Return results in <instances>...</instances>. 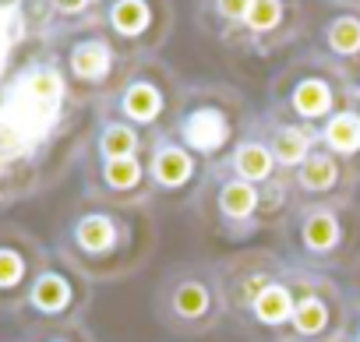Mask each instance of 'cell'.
<instances>
[{
    "label": "cell",
    "mask_w": 360,
    "mask_h": 342,
    "mask_svg": "<svg viewBox=\"0 0 360 342\" xmlns=\"http://www.w3.org/2000/svg\"><path fill=\"white\" fill-rule=\"evenodd\" d=\"M110 64H113V53L103 39H82L68 53V71L75 81H103L110 74Z\"/></svg>",
    "instance_id": "obj_1"
},
{
    "label": "cell",
    "mask_w": 360,
    "mask_h": 342,
    "mask_svg": "<svg viewBox=\"0 0 360 342\" xmlns=\"http://www.w3.org/2000/svg\"><path fill=\"white\" fill-rule=\"evenodd\" d=\"M226 134H230V127H226L223 113H216V110H198V113H191V117L184 120V138H188V145H195V148H202V152L219 148V145L226 141Z\"/></svg>",
    "instance_id": "obj_2"
},
{
    "label": "cell",
    "mask_w": 360,
    "mask_h": 342,
    "mask_svg": "<svg viewBox=\"0 0 360 342\" xmlns=\"http://www.w3.org/2000/svg\"><path fill=\"white\" fill-rule=\"evenodd\" d=\"M32 307L43 310V314H60L68 303H71V286L64 275L57 272H43L36 282H32V293H29Z\"/></svg>",
    "instance_id": "obj_3"
},
{
    "label": "cell",
    "mask_w": 360,
    "mask_h": 342,
    "mask_svg": "<svg viewBox=\"0 0 360 342\" xmlns=\"http://www.w3.org/2000/svg\"><path fill=\"white\" fill-rule=\"evenodd\" d=\"M75 240H78L82 251H89V254H103V251L113 247V240H117V226H113L106 216H85V219H78V226H75Z\"/></svg>",
    "instance_id": "obj_4"
},
{
    "label": "cell",
    "mask_w": 360,
    "mask_h": 342,
    "mask_svg": "<svg viewBox=\"0 0 360 342\" xmlns=\"http://www.w3.org/2000/svg\"><path fill=\"white\" fill-rule=\"evenodd\" d=\"M120 106H124V113H127L131 120L148 124V120L159 113L162 99H159V92H155L148 81H134V85H127V92L120 96Z\"/></svg>",
    "instance_id": "obj_5"
},
{
    "label": "cell",
    "mask_w": 360,
    "mask_h": 342,
    "mask_svg": "<svg viewBox=\"0 0 360 342\" xmlns=\"http://www.w3.org/2000/svg\"><path fill=\"white\" fill-rule=\"evenodd\" d=\"M152 169H155V180L159 184L176 188V184H184L191 177V155H184L180 148H159Z\"/></svg>",
    "instance_id": "obj_6"
},
{
    "label": "cell",
    "mask_w": 360,
    "mask_h": 342,
    "mask_svg": "<svg viewBox=\"0 0 360 342\" xmlns=\"http://www.w3.org/2000/svg\"><path fill=\"white\" fill-rule=\"evenodd\" d=\"M29 275V258L22 247L0 240V293H15Z\"/></svg>",
    "instance_id": "obj_7"
},
{
    "label": "cell",
    "mask_w": 360,
    "mask_h": 342,
    "mask_svg": "<svg viewBox=\"0 0 360 342\" xmlns=\"http://www.w3.org/2000/svg\"><path fill=\"white\" fill-rule=\"evenodd\" d=\"M110 25H113L120 36H138V32H145V25H148L145 0H117L113 11H110Z\"/></svg>",
    "instance_id": "obj_8"
},
{
    "label": "cell",
    "mask_w": 360,
    "mask_h": 342,
    "mask_svg": "<svg viewBox=\"0 0 360 342\" xmlns=\"http://www.w3.org/2000/svg\"><path fill=\"white\" fill-rule=\"evenodd\" d=\"M255 314H258L262 321H269V324L286 321V317L293 314V300H290V293H286L283 286H265V289L255 296Z\"/></svg>",
    "instance_id": "obj_9"
},
{
    "label": "cell",
    "mask_w": 360,
    "mask_h": 342,
    "mask_svg": "<svg viewBox=\"0 0 360 342\" xmlns=\"http://www.w3.org/2000/svg\"><path fill=\"white\" fill-rule=\"evenodd\" d=\"M134 145H138V134L124 124H106L103 134H99V152L103 159H131L134 155Z\"/></svg>",
    "instance_id": "obj_10"
},
{
    "label": "cell",
    "mask_w": 360,
    "mask_h": 342,
    "mask_svg": "<svg viewBox=\"0 0 360 342\" xmlns=\"http://www.w3.org/2000/svg\"><path fill=\"white\" fill-rule=\"evenodd\" d=\"M219 205H223V212H226L230 219H244V216H251V212H255L258 195H255V188H251L248 180H233V184H226V188H223Z\"/></svg>",
    "instance_id": "obj_11"
},
{
    "label": "cell",
    "mask_w": 360,
    "mask_h": 342,
    "mask_svg": "<svg viewBox=\"0 0 360 342\" xmlns=\"http://www.w3.org/2000/svg\"><path fill=\"white\" fill-rule=\"evenodd\" d=\"M325 138H328V145H332L335 152H356V148H360V117L339 113V117L328 124Z\"/></svg>",
    "instance_id": "obj_12"
},
{
    "label": "cell",
    "mask_w": 360,
    "mask_h": 342,
    "mask_svg": "<svg viewBox=\"0 0 360 342\" xmlns=\"http://www.w3.org/2000/svg\"><path fill=\"white\" fill-rule=\"evenodd\" d=\"M272 159L276 155H269V148H262V145H240L237 148V169L248 177V180H265L269 173H272Z\"/></svg>",
    "instance_id": "obj_13"
},
{
    "label": "cell",
    "mask_w": 360,
    "mask_h": 342,
    "mask_svg": "<svg viewBox=\"0 0 360 342\" xmlns=\"http://www.w3.org/2000/svg\"><path fill=\"white\" fill-rule=\"evenodd\" d=\"M304 240H307V247H314V251H328V247L339 240V226H335V219H332L328 212H314V216H307V223H304Z\"/></svg>",
    "instance_id": "obj_14"
},
{
    "label": "cell",
    "mask_w": 360,
    "mask_h": 342,
    "mask_svg": "<svg viewBox=\"0 0 360 342\" xmlns=\"http://www.w3.org/2000/svg\"><path fill=\"white\" fill-rule=\"evenodd\" d=\"M103 180L117 191H127L141 180V166L134 155L131 159H103Z\"/></svg>",
    "instance_id": "obj_15"
},
{
    "label": "cell",
    "mask_w": 360,
    "mask_h": 342,
    "mask_svg": "<svg viewBox=\"0 0 360 342\" xmlns=\"http://www.w3.org/2000/svg\"><path fill=\"white\" fill-rule=\"evenodd\" d=\"M328 103H332V96H328V88H325L321 81H304V85L293 92V106H297V113H304V117L325 113Z\"/></svg>",
    "instance_id": "obj_16"
},
{
    "label": "cell",
    "mask_w": 360,
    "mask_h": 342,
    "mask_svg": "<svg viewBox=\"0 0 360 342\" xmlns=\"http://www.w3.org/2000/svg\"><path fill=\"white\" fill-rule=\"evenodd\" d=\"M272 152H276L279 162L293 166V162H300L304 152H307V134L297 131V127H283V131L276 134V141H272Z\"/></svg>",
    "instance_id": "obj_17"
},
{
    "label": "cell",
    "mask_w": 360,
    "mask_h": 342,
    "mask_svg": "<svg viewBox=\"0 0 360 342\" xmlns=\"http://www.w3.org/2000/svg\"><path fill=\"white\" fill-rule=\"evenodd\" d=\"M300 184L311 188V191H325L328 184H335V162L328 155H314L304 162L300 169Z\"/></svg>",
    "instance_id": "obj_18"
},
{
    "label": "cell",
    "mask_w": 360,
    "mask_h": 342,
    "mask_svg": "<svg viewBox=\"0 0 360 342\" xmlns=\"http://www.w3.org/2000/svg\"><path fill=\"white\" fill-rule=\"evenodd\" d=\"M279 15H283V4H279V0H251V8H248L244 22H248L255 32H269L272 25H279Z\"/></svg>",
    "instance_id": "obj_19"
},
{
    "label": "cell",
    "mask_w": 360,
    "mask_h": 342,
    "mask_svg": "<svg viewBox=\"0 0 360 342\" xmlns=\"http://www.w3.org/2000/svg\"><path fill=\"white\" fill-rule=\"evenodd\" d=\"M328 39H332V50H339V53H356V50H360V22H356V18H339V22H332Z\"/></svg>",
    "instance_id": "obj_20"
},
{
    "label": "cell",
    "mask_w": 360,
    "mask_h": 342,
    "mask_svg": "<svg viewBox=\"0 0 360 342\" xmlns=\"http://www.w3.org/2000/svg\"><path fill=\"white\" fill-rule=\"evenodd\" d=\"M293 321H297V328H300L304 335H314V331L325 328L328 314H325V307H321L318 300H304V303L293 307Z\"/></svg>",
    "instance_id": "obj_21"
},
{
    "label": "cell",
    "mask_w": 360,
    "mask_h": 342,
    "mask_svg": "<svg viewBox=\"0 0 360 342\" xmlns=\"http://www.w3.org/2000/svg\"><path fill=\"white\" fill-rule=\"evenodd\" d=\"M205 307H209V293L198 282H188L176 289V310L184 317H198V314H205Z\"/></svg>",
    "instance_id": "obj_22"
},
{
    "label": "cell",
    "mask_w": 360,
    "mask_h": 342,
    "mask_svg": "<svg viewBox=\"0 0 360 342\" xmlns=\"http://www.w3.org/2000/svg\"><path fill=\"white\" fill-rule=\"evenodd\" d=\"M89 4L92 0H50V11H53V18H78L89 11Z\"/></svg>",
    "instance_id": "obj_23"
},
{
    "label": "cell",
    "mask_w": 360,
    "mask_h": 342,
    "mask_svg": "<svg viewBox=\"0 0 360 342\" xmlns=\"http://www.w3.org/2000/svg\"><path fill=\"white\" fill-rule=\"evenodd\" d=\"M25 177L18 173V169H11L4 159H0V198H4V195H15V188L22 184Z\"/></svg>",
    "instance_id": "obj_24"
},
{
    "label": "cell",
    "mask_w": 360,
    "mask_h": 342,
    "mask_svg": "<svg viewBox=\"0 0 360 342\" xmlns=\"http://www.w3.org/2000/svg\"><path fill=\"white\" fill-rule=\"evenodd\" d=\"M251 8V0H219V15L223 18H244Z\"/></svg>",
    "instance_id": "obj_25"
},
{
    "label": "cell",
    "mask_w": 360,
    "mask_h": 342,
    "mask_svg": "<svg viewBox=\"0 0 360 342\" xmlns=\"http://www.w3.org/2000/svg\"><path fill=\"white\" fill-rule=\"evenodd\" d=\"M92 4H96V0H92Z\"/></svg>",
    "instance_id": "obj_26"
},
{
    "label": "cell",
    "mask_w": 360,
    "mask_h": 342,
    "mask_svg": "<svg viewBox=\"0 0 360 342\" xmlns=\"http://www.w3.org/2000/svg\"><path fill=\"white\" fill-rule=\"evenodd\" d=\"M356 342H360V338H356Z\"/></svg>",
    "instance_id": "obj_27"
}]
</instances>
